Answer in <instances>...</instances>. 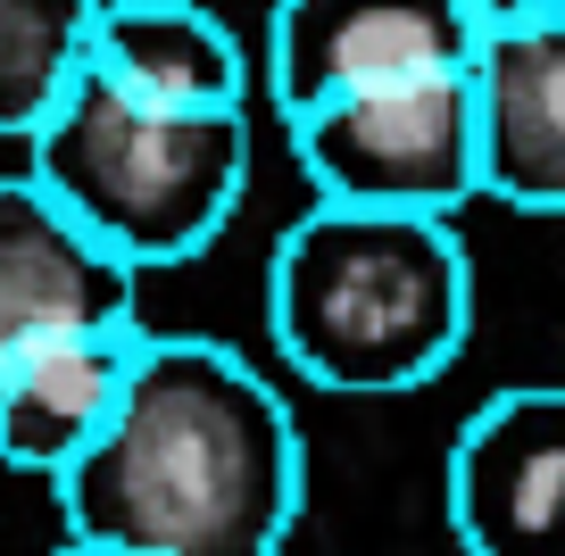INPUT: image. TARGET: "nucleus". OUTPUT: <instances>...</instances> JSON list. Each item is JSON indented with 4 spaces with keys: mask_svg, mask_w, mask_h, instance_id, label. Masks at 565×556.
Wrapping results in <instances>:
<instances>
[{
    "mask_svg": "<svg viewBox=\"0 0 565 556\" xmlns=\"http://www.w3.org/2000/svg\"><path fill=\"white\" fill-rule=\"evenodd\" d=\"M51 490L84 556H275L300 532L308 457L242 349L141 332L108 432Z\"/></svg>",
    "mask_w": 565,
    "mask_h": 556,
    "instance_id": "obj_1",
    "label": "nucleus"
},
{
    "mask_svg": "<svg viewBox=\"0 0 565 556\" xmlns=\"http://www.w3.org/2000/svg\"><path fill=\"white\" fill-rule=\"evenodd\" d=\"M266 332L282 365L333 399L424 391L475 332V258L458 216L317 200L266 258Z\"/></svg>",
    "mask_w": 565,
    "mask_h": 556,
    "instance_id": "obj_2",
    "label": "nucleus"
},
{
    "mask_svg": "<svg viewBox=\"0 0 565 556\" xmlns=\"http://www.w3.org/2000/svg\"><path fill=\"white\" fill-rule=\"evenodd\" d=\"M25 167L134 266H183L249 200V108H175L100 67L34 125Z\"/></svg>",
    "mask_w": 565,
    "mask_h": 556,
    "instance_id": "obj_3",
    "label": "nucleus"
},
{
    "mask_svg": "<svg viewBox=\"0 0 565 556\" xmlns=\"http://www.w3.org/2000/svg\"><path fill=\"white\" fill-rule=\"evenodd\" d=\"M291 167L317 200L358 209H424L458 216L482 200V100L475 67H416L383 84H350L333 100L282 117Z\"/></svg>",
    "mask_w": 565,
    "mask_h": 556,
    "instance_id": "obj_4",
    "label": "nucleus"
},
{
    "mask_svg": "<svg viewBox=\"0 0 565 556\" xmlns=\"http://www.w3.org/2000/svg\"><path fill=\"white\" fill-rule=\"evenodd\" d=\"M475 0H275L266 18V100L275 117L333 100L350 84L416 67H475Z\"/></svg>",
    "mask_w": 565,
    "mask_h": 556,
    "instance_id": "obj_5",
    "label": "nucleus"
},
{
    "mask_svg": "<svg viewBox=\"0 0 565 556\" xmlns=\"http://www.w3.org/2000/svg\"><path fill=\"white\" fill-rule=\"evenodd\" d=\"M449 532L475 556H565V383L499 391L449 449Z\"/></svg>",
    "mask_w": 565,
    "mask_h": 556,
    "instance_id": "obj_6",
    "label": "nucleus"
},
{
    "mask_svg": "<svg viewBox=\"0 0 565 556\" xmlns=\"http://www.w3.org/2000/svg\"><path fill=\"white\" fill-rule=\"evenodd\" d=\"M141 266L108 249L34 167L0 174V357L51 332L134 324Z\"/></svg>",
    "mask_w": 565,
    "mask_h": 556,
    "instance_id": "obj_7",
    "label": "nucleus"
},
{
    "mask_svg": "<svg viewBox=\"0 0 565 556\" xmlns=\"http://www.w3.org/2000/svg\"><path fill=\"white\" fill-rule=\"evenodd\" d=\"M141 324H100V332H51L0 357V466L9 473H58L108 432L134 374Z\"/></svg>",
    "mask_w": 565,
    "mask_h": 556,
    "instance_id": "obj_8",
    "label": "nucleus"
},
{
    "mask_svg": "<svg viewBox=\"0 0 565 556\" xmlns=\"http://www.w3.org/2000/svg\"><path fill=\"white\" fill-rule=\"evenodd\" d=\"M475 100H482V200L515 216H565V18L482 34Z\"/></svg>",
    "mask_w": 565,
    "mask_h": 556,
    "instance_id": "obj_9",
    "label": "nucleus"
},
{
    "mask_svg": "<svg viewBox=\"0 0 565 556\" xmlns=\"http://www.w3.org/2000/svg\"><path fill=\"white\" fill-rule=\"evenodd\" d=\"M92 67L141 100L175 108H249V51L200 0H100Z\"/></svg>",
    "mask_w": 565,
    "mask_h": 556,
    "instance_id": "obj_10",
    "label": "nucleus"
},
{
    "mask_svg": "<svg viewBox=\"0 0 565 556\" xmlns=\"http://www.w3.org/2000/svg\"><path fill=\"white\" fill-rule=\"evenodd\" d=\"M100 0H0V141H34V125L92 67Z\"/></svg>",
    "mask_w": 565,
    "mask_h": 556,
    "instance_id": "obj_11",
    "label": "nucleus"
},
{
    "mask_svg": "<svg viewBox=\"0 0 565 556\" xmlns=\"http://www.w3.org/2000/svg\"><path fill=\"white\" fill-rule=\"evenodd\" d=\"M475 18H482V34H499V25H557L565 0H475Z\"/></svg>",
    "mask_w": 565,
    "mask_h": 556,
    "instance_id": "obj_12",
    "label": "nucleus"
}]
</instances>
